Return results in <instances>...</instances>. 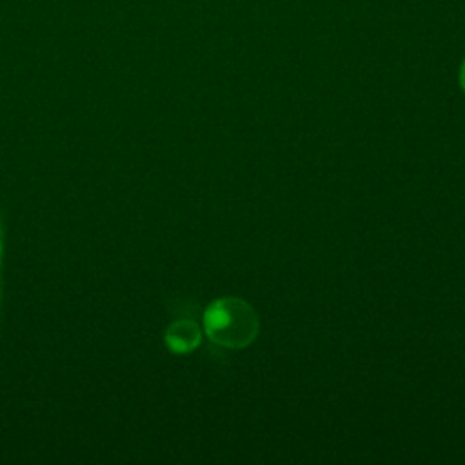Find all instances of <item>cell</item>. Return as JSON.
I'll return each mask as SVG.
<instances>
[{
    "label": "cell",
    "mask_w": 465,
    "mask_h": 465,
    "mask_svg": "<svg viewBox=\"0 0 465 465\" xmlns=\"http://www.w3.org/2000/svg\"><path fill=\"white\" fill-rule=\"evenodd\" d=\"M258 329V314L238 296L218 298L203 311V331L220 347L245 349L256 340Z\"/></svg>",
    "instance_id": "obj_1"
},
{
    "label": "cell",
    "mask_w": 465,
    "mask_h": 465,
    "mask_svg": "<svg viewBox=\"0 0 465 465\" xmlns=\"http://www.w3.org/2000/svg\"><path fill=\"white\" fill-rule=\"evenodd\" d=\"M167 349L174 354L193 352L202 341V331L198 323L191 318H178L169 323L163 334Z\"/></svg>",
    "instance_id": "obj_2"
},
{
    "label": "cell",
    "mask_w": 465,
    "mask_h": 465,
    "mask_svg": "<svg viewBox=\"0 0 465 465\" xmlns=\"http://www.w3.org/2000/svg\"><path fill=\"white\" fill-rule=\"evenodd\" d=\"M2 247H4V216L0 213V256H2V251H4ZM0 303H2V272H0Z\"/></svg>",
    "instance_id": "obj_3"
},
{
    "label": "cell",
    "mask_w": 465,
    "mask_h": 465,
    "mask_svg": "<svg viewBox=\"0 0 465 465\" xmlns=\"http://www.w3.org/2000/svg\"><path fill=\"white\" fill-rule=\"evenodd\" d=\"M460 85H461V89L465 93V58H463V62L460 65Z\"/></svg>",
    "instance_id": "obj_4"
}]
</instances>
